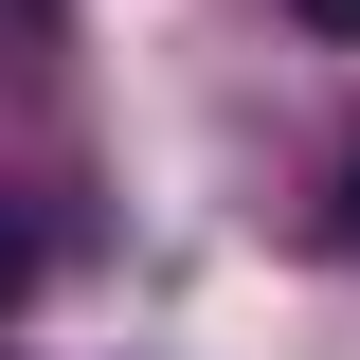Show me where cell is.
I'll list each match as a JSON object with an SVG mask.
<instances>
[{
  "instance_id": "cell-1",
  "label": "cell",
  "mask_w": 360,
  "mask_h": 360,
  "mask_svg": "<svg viewBox=\"0 0 360 360\" xmlns=\"http://www.w3.org/2000/svg\"><path fill=\"white\" fill-rule=\"evenodd\" d=\"M18 288H37V234H18V217H0V307H18Z\"/></svg>"
},
{
  "instance_id": "cell-2",
  "label": "cell",
  "mask_w": 360,
  "mask_h": 360,
  "mask_svg": "<svg viewBox=\"0 0 360 360\" xmlns=\"http://www.w3.org/2000/svg\"><path fill=\"white\" fill-rule=\"evenodd\" d=\"M288 18H307V37H360V0H288Z\"/></svg>"
},
{
  "instance_id": "cell-3",
  "label": "cell",
  "mask_w": 360,
  "mask_h": 360,
  "mask_svg": "<svg viewBox=\"0 0 360 360\" xmlns=\"http://www.w3.org/2000/svg\"><path fill=\"white\" fill-rule=\"evenodd\" d=\"M342 234H360V144H342Z\"/></svg>"
}]
</instances>
